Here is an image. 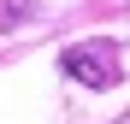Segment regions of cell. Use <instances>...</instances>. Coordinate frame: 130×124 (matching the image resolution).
<instances>
[{"mask_svg":"<svg viewBox=\"0 0 130 124\" xmlns=\"http://www.w3.org/2000/svg\"><path fill=\"white\" fill-rule=\"evenodd\" d=\"M59 65H65V77H71V83H83V89H112V83L124 77L112 41H77V47L59 53Z\"/></svg>","mask_w":130,"mask_h":124,"instance_id":"6da1fadb","label":"cell"},{"mask_svg":"<svg viewBox=\"0 0 130 124\" xmlns=\"http://www.w3.org/2000/svg\"><path fill=\"white\" fill-rule=\"evenodd\" d=\"M30 0H6V6H0V18H6V24H18V12H24Z\"/></svg>","mask_w":130,"mask_h":124,"instance_id":"7a4b0ae2","label":"cell"}]
</instances>
